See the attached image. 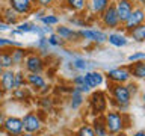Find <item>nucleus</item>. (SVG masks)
I'll return each instance as SVG.
<instances>
[{
  "label": "nucleus",
  "instance_id": "1",
  "mask_svg": "<svg viewBox=\"0 0 145 136\" xmlns=\"http://www.w3.org/2000/svg\"><path fill=\"white\" fill-rule=\"evenodd\" d=\"M104 126H106L107 135H118L124 130V116L120 112H109L104 116Z\"/></svg>",
  "mask_w": 145,
  "mask_h": 136
},
{
  "label": "nucleus",
  "instance_id": "2",
  "mask_svg": "<svg viewBox=\"0 0 145 136\" xmlns=\"http://www.w3.org/2000/svg\"><path fill=\"white\" fill-rule=\"evenodd\" d=\"M112 97L115 100V104L121 110H125L130 104V97L131 95L129 94V91L124 85L121 83H116L115 86H112Z\"/></svg>",
  "mask_w": 145,
  "mask_h": 136
},
{
  "label": "nucleus",
  "instance_id": "3",
  "mask_svg": "<svg viewBox=\"0 0 145 136\" xmlns=\"http://www.w3.org/2000/svg\"><path fill=\"white\" fill-rule=\"evenodd\" d=\"M100 20H101L103 26L107 27V29H118L121 26L120 20H118L116 15V9H115V3H110L109 6L104 9V11L100 14Z\"/></svg>",
  "mask_w": 145,
  "mask_h": 136
},
{
  "label": "nucleus",
  "instance_id": "4",
  "mask_svg": "<svg viewBox=\"0 0 145 136\" xmlns=\"http://www.w3.org/2000/svg\"><path fill=\"white\" fill-rule=\"evenodd\" d=\"M145 21V11H144V6H135L133 11H131L130 17L127 18V21L124 23V30L125 32H130L131 29H135L136 26L139 24H144Z\"/></svg>",
  "mask_w": 145,
  "mask_h": 136
},
{
  "label": "nucleus",
  "instance_id": "5",
  "mask_svg": "<svg viewBox=\"0 0 145 136\" xmlns=\"http://www.w3.org/2000/svg\"><path fill=\"white\" fill-rule=\"evenodd\" d=\"M77 33H79L80 39H88L97 44L107 42V33L98 29H80V30H77Z\"/></svg>",
  "mask_w": 145,
  "mask_h": 136
},
{
  "label": "nucleus",
  "instance_id": "6",
  "mask_svg": "<svg viewBox=\"0 0 145 136\" xmlns=\"http://www.w3.org/2000/svg\"><path fill=\"white\" fill-rule=\"evenodd\" d=\"M115 9H116V15H118V20H120L121 24H124L127 21V18L130 17L131 11L135 8V3L131 0H115Z\"/></svg>",
  "mask_w": 145,
  "mask_h": 136
},
{
  "label": "nucleus",
  "instance_id": "7",
  "mask_svg": "<svg viewBox=\"0 0 145 136\" xmlns=\"http://www.w3.org/2000/svg\"><path fill=\"white\" fill-rule=\"evenodd\" d=\"M24 63H26V70L32 73V74H41V71L44 70V59L39 54H35V53L27 54V58L24 59Z\"/></svg>",
  "mask_w": 145,
  "mask_h": 136
},
{
  "label": "nucleus",
  "instance_id": "8",
  "mask_svg": "<svg viewBox=\"0 0 145 136\" xmlns=\"http://www.w3.org/2000/svg\"><path fill=\"white\" fill-rule=\"evenodd\" d=\"M8 6L18 15H29L33 11L35 5L30 0H8Z\"/></svg>",
  "mask_w": 145,
  "mask_h": 136
},
{
  "label": "nucleus",
  "instance_id": "9",
  "mask_svg": "<svg viewBox=\"0 0 145 136\" xmlns=\"http://www.w3.org/2000/svg\"><path fill=\"white\" fill-rule=\"evenodd\" d=\"M23 122V130L26 131V133H36V131H39L41 130V120L38 118V115L36 113H26L24 118L21 120Z\"/></svg>",
  "mask_w": 145,
  "mask_h": 136
},
{
  "label": "nucleus",
  "instance_id": "10",
  "mask_svg": "<svg viewBox=\"0 0 145 136\" xmlns=\"http://www.w3.org/2000/svg\"><path fill=\"white\" fill-rule=\"evenodd\" d=\"M3 129L11 136H20L23 133V122H21L20 118H15V116L6 118L3 122Z\"/></svg>",
  "mask_w": 145,
  "mask_h": 136
},
{
  "label": "nucleus",
  "instance_id": "11",
  "mask_svg": "<svg viewBox=\"0 0 145 136\" xmlns=\"http://www.w3.org/2000/svg\"><path fill=\"white\" fill-rule=\"evenodd\" d=\"M91 106L94 109V113H103L106 110V106H107V101H106V95L103 92H94L91 95Z\"/></svg>",
  "mask_w": 145,
  "mask_h": 136
},
{
  "label": "nucleus",
  "instance_id": "12",
  "mask_svg": "<svg viewBox=\"0 0 145 136\" xmlns=\"http://www.w3.org/2000/svg\"><path fill=\"white\" fill-rule=\"evenodd\" d=\"M130 73L127 68H115V70H110L107 73V79L115 82V83H125V82L130 80Z\"/></svg>",
  "mask_w": 145,
  "mask_h": 136
},
{
  "label": "nucleus",
  "instance_id": "13",
  "mask_svg": "<svg viewBox=\"0 0 145 136\" xmlns=\"http://www.w3.org/2000/svg\"><path fill=\"white\" fill-rule=\"evenodd\" d=\"M54 33H56L62 41H77V39H80L77 30H74L72 27H68V26L56 27V32H54Z\"/></svg>",
  "mask_w": 145,
  "mask_h": 136
},
{
  "label": "nucleus",
  "instance_id": "14",
  "mask_svg": "<svg viewBox=\"0 0 145 136\" xmlns=\"http://www.w3.org/2000/svg\"><path fill=\"white\" fill-rule=\"evenodd\" d=\"M110 3L112 0H86V8H89L92 14L100 15Z\"/></svg>",
  "mask_w": 145,
  "mask_h": 136
},
{
  "label": "nucleus",
  "instance_id": "15",
  "mask_svg": "<svg viewBox=\"0 0 145 136\" xmlns=\"http://www.w3.org/2000/svg\"><path fill=\"white\" fill-rule=\"evenodd\" d=\"M2 21L6 23L8 26H17L20 23V15L15 14L9 6L2 9Z\"/></svg>",
  "mask_w": 145,
  "mask_h": 136
},
{
  "label": "nucleus",
  "instance_id": "16",
  "mask_svg": "<svg viewBox=\"0 0 145 136\" xmlns=\"http://www.w3.org/2000/svg\"><path fill=\"white\" fill-rule=\"evenodd\" d=\"M85 82L89 88H97L103 83V74L98 71H86L85 73Z\"/></svg>",
  "mask_w": 145,
  "mask_h": 136
},
{
  "label": "nucleus",
  "instance_id": "17",
  "mask_svg": "<svg viewBox=\"0 0 145 136\" xmlns=\"http://www.w3.org/2000/svg\"><path fill=\"white\" fill-rule=\"evenodd\" d=\"M14 73L11 68L9 70H3L2 76H0V83L3 86V91H14Z\"/></svg>",
  "mask_w": 145,
  "mask_h": 136
},
{
  "label": "nucleus",
  "instance_id": "18",
  "mask_svg": "<svg viewBox=\"0 0 145 136\" xmlns=\"http://www.w3.org/2000/svg\"><path fill=\"white\" fill-rule=\"evenodd\" d=\"M11 56H12V65H21L27 58V50L24 47H12Z\"/></svg>",
  "mask_w": 145,
  "mask_h": 136
},
{
  "label": "nucleus",
  "instance_id": "19",
  "mask_svg": "<svg viewBox=\"0 0 145 136\" xmlns=\"http://www.w3.org/2000/svg\"><path fill=\"white\" fill-rule=\"evenodd\" d=\"M127 70H129L130 76L138 77V79H144V77H145V62L144 61L133 62L129 68H127Z\"/></svg>",
  "mask_w": 145,
  "mask_h": 136
},
{
  "label": "nucleus",
  "instance_id": "20",
  "mask_svg": "<svg viewBox=\"0 0 145 136\" xmlns=\"http://www.w3.org/2000/svg\"><path fill=\"white\" fill-rule=\"evenodd\" d=\"M127 33H129V36L131 39H135L136 42H144L145 41V23L136 26L135 29H131L130 32H127Z\"/></svg>",
  "mask_w": 145,
  "mask_h": 136
},
{
  "label": "nucleus",
  "instance_id": "21",
  "mask_svg": "<svg viewBox=\"0 0 145 136\" xmlns=\"http://www.w3.org/2000/svg\"><path fill=\"white\" fill-rule=\"evenodd\" d=\"M26 82H27L30 86L36 88V89H41V88H45V86H47V85H45L44 77L41 76V74H32V73H29V74H27Z\"/></svg>",
  "mask_w": 145,
  "mask_h": 136
},
{
  "label": "nucleus",
  "instance_id": "22",
  "mask_svg": "<svg viewBox=\"0 0 145 136\" xmlns=\"http://www.w3.org/2000/svg\"><path fill=\"white\" fill-rule=\"evenodd\" d=\"M0 65H2L3 70H9L12 68V56H11V50H0Z\"/></svg>",
  "mask_w": 145,
  "mask_h": 136
},
{
  "label": "nucleus",
  "instance_id": "23",
  "mask_svg": "<svg viewBox=\"0 0 145 136\" xmlns=\"http://www.w3.org/2000/svg\"><path fill=\"white\" fill-rule=\"evenodd\" d=\"M107 41H109V44L115 45V47H124L127 44V36H124L122 33H109Z\"/></svg>",
  "mask_w": 145,
  "mask_h": 136
},
{
  "label": "nucleus",
  "instance_id": "24",
  "mask_svg": "<svg viewBox=\"0 0 145 136\" xmlns=\"http://www.w3.org/2000/svg\"><path fill=\"white\" fill-rule=\"evenodd\" d=\"M67 6L72 12H82L86 9V0H65Z\"/></svg>",
  "mask_w": 145,
  "mask_h": 136
},
{
  "label": "nucleus",
  "instance_id": "25",
  "mask_svg": "<svg viewBox=\"0 0 145 136\" xmlns=\"http://www.w3.org/2000/svg\"><path fill=\"white\" fill-rule=\"evenodd\" d=\"M94 133L95 136H107V130H106V126H104V121L103 118H97L94 121Z\"/></svg>",
  "mask_w": 145,
  "mask_h": 136
},
{
  "label": "nucleus",
  "instance_id": "26",
  "mask_svg": "<svg viewBox=\"0 0 145 136\" xmlns=\"http://www.w3.org/2000/svg\"><path fill=\"white\" fill-rule=\"evenodd\" d=\"M82 103H83V94H80L79 91H76L72 88V91H71V107L77 109Z\"/></svg>",
  "mask_w": 145,
  "mask_h": 136
},
{
  "label": "nucleus",
  "instance_id": "27",
  "mask_svg": "<svg viewBox=\"0 0 145 136\" xmlns=\"http://www.w3.org/2000/svg\"><path fill=\"white\" fill-rule=\"evenodd\" d=\"M89 65L91 63L86 61V59H82V58H76L74 61H72V67H74L76 70H80V71H88Z\"/></svg>",
  "mask_w": 145,
  "mask_h": 136
},
{
  "label": "nucleus",
  "instance_id": "28",
  "mask_svg": "<svg viewBox=\"0 0 145 136\" xmlns=\"http://www.w3.org/2000/svg\"><path fill=\"white\" fill-rule=\"evenodd\" d=\"M24 74H23L21 71H17V73H14V89H18V88H21L23 85H24Z\"/></svg>",
  "mask_w": 145,
  "mask_h": 136
},
{
  "label": "nucleus",
  "instance_id": "29",
  "mask_svg": "<svg viewBox=\"0 0 145 136\" xmlns=\"http://www.w3.org/2000/svg\"><path fill=\"white\" fill-rule=\"evenodd\" d=\"M6 47H23L21 42H17L14 39H8V38H0V50L6 48Z\"/></svg>",
  "mask_w": 145,
  "mask_h": 136
},
{
  "label": "nucleus",
  "instance_id": "30",
  "mask_svg": "<svg viewBox=\"0 0 145 136\" xmlns=\"http://www.w3.org/2000/svg\"><path fill=\"white\" fill-rule=\"evenodd\" d=\"M41 23H42L44 26H56V24H59V18L56 17V15H45L41 18Z\"/></svg>",
  "mask_w": 145,
  "mask_h": 136
},
{
  "label": "nucleus",
  "instance_id": "31",
  "mask_svg": "<svg viewBox=\"0 0 145 136\" xmlns=\"http://www.w3.org/2000/svg\"><path fill=\"white\" fill-rule=\"evenodd\" d=\"M47 42H48V45H52V47H59V45H63V41L59 38L56 33H50L47 36Z\"/></svg>",
  "mask_w": 145,
  "mask_h": 136
},
{
  "label": "nucleus",
  "instance_id": "32",
  "mask_svg": "<svg viewBox=\"0 0 145 136\" xmlns=\"http://www.w3.org/2000/svg\"><path fill=\"white\" fill-rule=\"evenodd\" d=\"M38 48L41 50V53L45 54L48 52V42H47V36H41L38 41Z\"/></svg>",
  "mask_w": 145,
  "mask_h": 136
},
{
  "label": "nucleus",
  "instance_id": "33",
  "mask_svg": "<svg viewBox=\"0 0 145 136\" xmlns=\"http://www.w3.org/2000/svg\"><path fill=\"white\" fill-rule=\"evenodd\" d=\"M77 136H95V133H94L92 127L83 126V127H80L79 131H77Z\"/></svg>",
  "mask_w": 145,
  "mask_h": 136
},
{
  "label": "nucleus",
  "instance_id": "34",
  "mask_svg": "<svg viewBox=\"0 0 145 136\" xmlns=\"http://www.w3.org/2000/svg\"><path fill=\"white\" fill-rule=\"evenodd\" d=\"M145 59V53L144 52H138V53H133L129 56V61L130 62H138V61H144Z\"/></svg>",
  "mask_w": 145,
  "mask_h": 136
},
{
  "label": "nucleus",
  "instance_id": "35",
  "mask_svg": "<svg viewBox=\"0 0 145 136\" xmlns=\"http://www.w3.org/2000/svg\"><path fill=\"white\" fill-rule=\"evenodd\" d=\"M56 2V0H36L35 2V5L36 6H39V8H48V6H52V5Z\"/></svg>",
  "mask_w": 145,
  "mask_h": 136
},
{
  "label": "nucleus",
  "instance_id": "36",
  "mask_svg": "<svg viewBox=\"0 0 145 136\" xmlns=\"http://www.w3.org/2000/svg\"><path fill=\"white\" fill-rule=\"evenodd\" d=\"M72 83H74V88H76V86L85 85L86 83V82H85V76H76L74 79H72Z\"/></svg>",
  "mask_w": 145,
  "mask_h": 136
},
{
  "label": "nucleus",
  "instance_id": "37",
  "mask_svg": "<svg viewBox=\"0 0 145 136\" xmlns=\"http://www.w3.org/2000/svg\"><path fill=\"white\" fill-rule=\"evenodd\" d=\"M32 14H33V17L36 18V20H41L45 14H44V9L42 8H39V9H36V11H32Z\"/></svg>",
  "mask_w": 145,
  "mask_h": 136
},
{
  "label": "nucleus",
  "instance_id": "38",
  "mask_svg": "<svg viewBox=\"0 0 145 136\" xmlns=\"http://www.w3.org/2000/svg\"><path fill=\"white\" fill-rule=\"evenodd\" d=\"M125 88H127V91H129V94H130V95H131V94H136V91H138V86H136L135 83L127 85Z\"/></svg>",
  "mask_w": 145,
  "mask_h": 136
},
{
  "label": "nucleus",
  "instance_id": "39",
  "mask_svg": "<svg viewBox=\"0 0 145 136\" xmlns=\"http://www.w3.org/2000/svg\"><path fill=\"white\" fill-rule=\"evenodd\" d=\"M41 29H42L44 35H50V33H53V27H52V26H41Z\"/></svg>",
  "mask_w": 145,
  "mask_h": 136
},
{
  "label": "nucleus",
  "instance_id": "40",
  "mask_svg": "<svg viewBox=\"0 0 145 136\" xmlns=\"http://www.w3.org/2000/svg\"><path fill=\"white\" fill-rule=\"evenodd\" d=\"M6 30H9V26L0 20V32H6Z\"/></svg>",
  "mask_w": 145,
  "mask_h": 136
},
{
  "label": "nucleus",
  "instance_id": "41",
  "mask_svg": "<svg viewBox=\"0 0 145 136\" xmlns=\"http://www.w3.org/2000/svg\"><path fill=\"white\" fill-rule=\"evenodd\" d=\"M131 2H135L138 6H144V5H145V0H131Z\"/></svg>",
  "mask_w": 145,
  "mask_h": 136
},
{
  "label": "nucleus",
  "instance_id": "42",
  "mask_svg": "<svg viewBox=\"0 0 145 136\" xmlns=\"http://www.w3.org/2000/svg\"><path fill=\"white\" fill-rule=\"evenodd\" d=\"M3 122H5V116H3V113L0 112V126H3Z\"/></svg>",
  "mask_w": 145,
  "mask_h": 136
},
{
  "label": "nucleus",
  "instance_id": "43",
  "mask_svg": "<svg viewBox=\"0 0 145 136\" xmlns=\"http://www.w3.org/2000/svg\"><path fill=\"white\" fill-rule=\"evenodd\" d=\"M20 136H36L35 133H21Z\"/></svg>",
  "mask_w": 145,
  "mask_h": 136
},
{
  "label": "nucleus",
  "instance_id": "44",
  "mask_svg": "<svg viewBox=\"0 0 145 136\" xmlns=\"http://www.w3.org/2000/svg\"><path fill=\"white\" fill-rule=\"evenodd\" d=\"M133 136H145V133L144 131H138V133H135Z\"/></svg>",
  "mask_w": 145,
  "mask_h": 136
},
{
  "label": "nucleus",
  "instance_id": "45",
  "mask_svg": "<svg viewBox=\"0 0 145 136\" xmlns=\"http://www.w3.org/2000/svg\"><path fill=\"white\" fill-rule=\"evenodd\" d=\"M3 92H5V91H3V86H2V83H0V97L3 95Z\"/></svg>",
  "mask_w": 145,
  "mask_h": 136
},
{
  "label": "nucleus",
  "instance_id": "46",
  "mask_svg": "<svg viewBox=\"0 0 145 136\" xmlns=\"http://www.w3.org/2000/svg\"><path fill=\"white\" fill-rule=\"evenodd\" d=\"M2 9L3 8H2V5H0V20H2Z\"/></svg>",
  "mask_w": 145,
  "mask_h": 136
},
{
  "label": "nucleus",
  "instance_id": "47",
  "mask_svg": "<svg viewBox=\"0 0 145 136\" xmlns=\"http://www.w3.org/2000/svg\"><path fill=\"white\" fill-rule=\"evenodd\" d=\"M2 73H3V68H2V65H0V76H2Z\"/></svg>",
  "mask_w": 145,
  "mask_h": 136
},
{
  "label": "nucleus",
  "instance_id": "48",
  "mask_svg": "<svg viewBox=\"0 0 145 136\" xmlns=\"http://www.w3.org/2000/svg\"><path fill=\"white\" fill-rule=\"evenodd\" d=\"M30 2H32V3H33V5H35V2H36V0H30Z\"/></svg>",
  "mask_w": 145,
  "mask_h": 136
}]
</instances>
